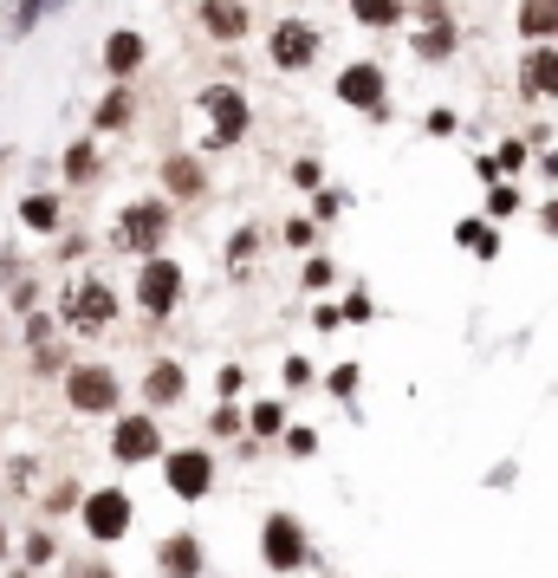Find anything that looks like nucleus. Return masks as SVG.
Listing matches in <instances>:
<instances>
[{
  "mask_svg": "<svg viewBox=\"0 0 558 578\" xmlns=\"http://www.w3.org/2000/svg\"><path fill=\"white\" fill-rule=\"evenodd\" d=\"M169 227H176V202H169V196H137V202H124L118 221H111V247L131 254V260H149V254L169 247Z\"/></svg>",
  "mask_w": 558,
  "mask_h": 578,
  "instance_id": "1",
  "label": "nucleus"
},
{
  "mask_svg": "<svg viewBox=\"0 0 558 578\" xmlns=\"http://www.w3.org/2000/svg\"><path fill=\"white\" fill-rule=\"evenodd\" d=\"M196 111L209 118V144L202 149H234L247 131H254V98L234 85V78H214L196 91Z\"/></svg>",
  "mask_w": 558,
  "mask_h": 578,
  "instance_id": "2",
  "label": "nucleus"
},
{
  "mask_svg": "<svg viewBox=\"0 0 558 578\" xmlns=\"http://www.w3.org/2000/svg\"><path fill=\"white\" fill-rule=\"evenodd\" d=\"M332 98H338L345 111H364L370 124H390V118H397V104H390V73H383L377 59H350L345 73L332 78Z\"/></svg>",
  "mask_w": 558,
  "mask_h": 578,
  "instance_id": "3",
  "label": "nucleus"
},
{
  "mask_svg": "<svg viewBox=\"0 0 558 578\" xmlns=\"http://www.w3.org/2000/svg\"><path fill=\"white\" fill-rule=\"evenodd\" d=\"M260 566H274L279 578H299L312 566V540H305V520H299V513L274 507V513L260 520Z\"/></svg>",
  "mask_w": 558,
  "mask_h": 578,
  "instance_id": "4",
  "label": "nucleus"
},
{
  "mask_svg": "<svg viewBox=\"0 0 558 578\" xmlns=\"http://www.w3.org/2000/svg\"><path fill=\"white\" fill-rule=\"evenodd\" d=\"M319 53H325V26H312V20H299V13L274 20V33H267V66H274V73H286V78L312 73Z\"/></svg>",
  "mask_w": 558,
  "mask_h": 578,
  "instance_id": "5",
  "label": "nucleus"
},
{
  "mask_svg": "<svg viewBox=\"0 0 558 578\" xmlns=\"http://www.w3.org/2000/svg\"><path fill=\"white\" fill-rule=\"evenodd\" d=\"M182 292H189V274H182L169 254H149V260H137V287H131V299H137L143 319H169V312L182 305Z\"/></svg>",
  "mask_w": 558,
  "mask_h": 578,
  "instance_id": "6",
  "label": "nucleus"
},
{
  "mask_svg": "<svg viewBox=\"0 0 558 578\" xmlns=\"http://www.w3.org/2000/svg\"><path fill=\"white\" fill-rule=\"evenodd\" d=\"M66 403L78 416H118V410H124V377H118L111 364H71Z\"/></svg>",
  "mask_w": 558,
  "mask_h": 578,
  "instance_id": "7",
  "label": "nucleus"
},
{
  "mask_svg": "<svg viewBox=\"0 0 558 578\" xmlns=\"http://www.w3.org/2000/svg\"><path fill=\"white\" fill-rule=\"evenodd\" d=\"M163 423H156V410H118V423H111V462H124V468H143V462H163Z\"/></svg>",
  "mask_w": 558,
  "mask_h": 578,
  "instance_id": "8",
  "label": "nucleus"
},
{
  "mask_svg": "<svg viewBox=\"0 0 558 578\" xmlns=\"http://www.w3.org/2000/svg\"><path fill=\"white\" fill-rule=\"evenodd\" d=\"M163 481L176 501H209L214 494V448L189 442V448H163Z\"/></svg>",
  "mask_w": 558,
  "mask_h": 578,
  "instance_id": "9",
  "label": "nucleus"
},
{
  "mask_svg": "<svg viewBox=\"0 0 558 578\" xmlns=\"http://www.w3.org/2000/svg\"><path fill=\"white\" fill-rule=\"evenodd\" d=\"M78 520H85V533H91L98 546H118V540L131 533V520H137V501H131L124 488H98V494L78 501Z\"/></svg>",
  "mask_w": 558,
  "mask_h": 578,
  "instance_id": "10",
  "label": "nucleus"
},
{
  "mask_svg": "<svg viewBox=\"0 0 558 578\" xmlns=\"http://www.w3.org/2000/svg\"><path fill=\"white\" fill-rule=\"evenodd\" d=\"M513 85L526 104H558V40H533L513 66Z\"/></svg>",
  "mask_w": 558,
  "mask_h": 578,
  "instance_id": "11",
  "label": "nucleus"
},
{
  "mask_svg": "<svg viewBox=\"0 0 558 578\" xmlns=\"http://www.w3.org/2000/svg\"><path fill=\"white\" fill-rule=\"evenodd\" d=\"M59 319H66L71 332H85V338H91V332H104V325L118 319V292L104 287V280H78V287L59 299Z\"/></svg>",
  "mask_w": 558,
  "mask_h": 578,
  "instance_id": "12",
  "label": "nucleus"
},
{
  "mask_svg": "<svg viewBox=\"0 0 558 578\" xmlns=\"http://www.w3.org/2000/svg\"><path fill=\"white\" fill-rule=\"evenodd\" d=\"M156 182H163V196L169 202H209V163L196 156V149H169L163 156V169H156Z\"/></svg>",
  "mask_w": 558,
  "mask_h": 578,
  "instance_id": "13",
  "label": "nucleus"
},
{
  "mask_svg": "<svg viewBox=\"0 0 558 578\" xmlns=\"http://www.w3.org/2000/svg\"><path fill=\"white\" fill-rule=\"evenodd\" d=\"M196 26L214 46H241L254 33V7L247 0H196Z\"/></svg>",
  "mask_w": 558,
  "mask_h": 578,
  "instance_id": "14",
  "label": "nucleus"
},
{
  "mask_svg": "<svg viewBox=\"0 0 558 578\" xmlns=\"http://www.w3.org/2000/svg\"><path fill=\"white\" fill-rule=\"evenodd\" d=\"M209 573V546H202V533H169L163 546H156V578H202Z\"/></svg>",
  "mask_w": 558,
  "mask_h": 578,
  "instance_id": "15",
  "label": "nucleus"
},
{
  "mask_svg": "<svg viewBox=\"0 0 558 578\" xmlns=\"http://www.w3.org/2000/svg\"><path fill=\"white\" fill-rule=\"evenodd\" d=\"M98 66L104 78H137L149 66V40H143L137 26H118V33H104V46H98Z\"/></svg>",
  "mask_w": 558,
  "mask_h": 578,
  "instance_id": "16",
  "label": "nucleus"
},
{
  "mask_svg": "<svg viewBox=\"0 0 558 578\" xmlns=\"http://www.w3.org/2000/svg\"><path fill=\"white\" fill-rule=\"evenodd\" d=\"M131 124H137V85H131V78H111V91L91 104V137L131 131Z\"/></svg>",
  "mask_w": 558,
  "mask_h": 578,
  "instance_id": "17",
  "label": "nucleus"
},
{
  "mask_svg": "<svg viewBox=\"0 0 558 578\" xmlns=\"http://www.w3.org/2000/svg\"><path fill=\"white\" fill-rule=\"evenodd\" d=\"M410 59H422V66H448V59H461V20L410 26Z\"/></svg>",
  "mask_w": 558,
  "mask_h": 578,
  "instance_id": "18",
  "label": "nucleus"
},
{
  "mask_svg": "<svg viewBox=\"0 0 558 578\" xmlns=\"http://www.w3.org/2000/svg\"><path fill=\"white\" fill-rule=\"evenodd\" d=\"M143 403L149 410H176V403H189V370L176 358H156L143 370Z\"/></svg>",
  "mask_w": 558,
  "mask_h": 578,
  "instance_id": "19",
  "label": "nucleus"
},
{
  "mask_svg": "<svg viewBox=\"0 0 558 578\" xmlns=\"http://www.w3.org/2000/svg\"><path fill=\"white\" fill-rule=\"evenodd\" d=\"M345 13L357 26H370V33H397V26H410V0H345Z\"/></svg>",
  "mask_w": 558,
  "mask_h": 578,
  "instance_id": "20",
  "label": "nucleus"
},
{
  "mask_svg": "<svg viewBox=\"0 0 558 578\" xmlns=\"http://www.w3.org/2000/svg\"><path fill=\"white\" fill-rule=\"evenodd\" d=\"M513 33L533 46V40H558V0H520L513 7Z\"/></svg>",
  "mask_w": 558,
  "mask_h": 578,
  "instance_id": "21",
  "label": "nucleus"
},
{
  "mask_svg": "<svg viewBox=\"0 0 558 578\" xmlns=\"http://www.w3.org/2000/svg\"><path fill=\"white\" fill-rule=\"evenodd\" d=\"M455 247H468L475 260H500V221L461 215V221H455Z\"/></svg>",
  "mask_w": 558,
  "mask_h": 578,
  "instance_id": "22",
  "label": "nucleus"
},
{
  "mask_svg": "<svg viewBox=\"0 0 558 578\" xmlns=\"http://www.w3.org/2000/svg\"><path fill=\"white\" fill-rule=\"evenodd\" d=\"M59 169H66V182H71V189L98 182V169H104V156H98V137H78V144H66V156H59Z\"/></svg>",
  "mask_w": 558,
  "mask_h": 578,
  "instance_id": "23",
  "label": "nucleus"
},
{
  "mask_svg": "<svg viewBox=\"0 0 558 578\" xmlns=\"http://www.w3.org/2000/svg\"><path fill=\"white\" fill-rule=\"evenodd\" d=\"M260 247H267V241H260V227H254V221H241V227L227 234V274H234V280H247V267L260 260Z\"/></svg>",
  "mask_w": 558,
  "mask_h": 578,
  "instance_id": "24",
  "label": "nucleus"
},
{
  "mask_svg": "<svg viewBox=\"0 0 558 578\" xmlns=\"http://www.w3.org/2000/svg\"><path fill=\"white\" fill-rule=\"evenodd\" d=\"M59 221H66V209H59V196H20V227H33V234H59Z\"/></svg>",
  "mask_w": 558,
  "mask_h": 578,
  "instance_id": "25",
  "label": "nucleus"
},
{
  "mask_svg": "<svg viewBox=\"0 0 558 578\" xmlns=\"http://www.w3.org/2000/svg\"><path fill=\"white\" fill-rule=\"evenodd\" d=\"M292 416H286V403L279 397H267V403H247V435L254 442H279V430H286Z\"/></svg>",
  "mask_w": 558,
  "mask_h": 578,
  "instance_id": "26",
  "label": "nucleus"
},
{
  "mask_svg": "<svg viewBox=\"0 0 558 578\" xmlns=\"http://www.w3.org/2000/svg\"><path fill=\"white\" fill-rule=\"evenodd\" d=\"M520 209H526V196H520V182H513V176L488 182V202H481V215H488V221H513Z\"/></svg>",
  "mask_w": 558,
  "mask_h": 578,
  "instance_id": "27",
  "label": "nucleus"
},
{
  "mask_svg": "<svg viewBox=\"0 0 558 578\" xmlns=\"http://www.w3.org/2000/svg\"><path fill=\"white\" fill-rule=\"evenodd\" d=\"M46 13H53V0H13V7H7V20H0V33H7V40H26Z\"/></svg>",
  "mask_w": 558,
  "mask_h": 578,
  "instance_id": "28",
  "label": "nucleus"
},
{
  "mask_svg": "<svg viewBox=\"0 0 558 578\" xmlns=\"http://www.w3.org/2000/svg\"><path fill=\"white\" fill-rule=\"evenodd\" d=\"M279 384H286V397H299V390H312V384H319V370H312L305 352H286V358H279Z\"/></svg>",
  "mask_w": 558,
  "mask_h": 578,
  "instance_id": "29",
  "label": "nucleus"
},
{
  "mask_svg": "<svg viewBox=\"0 0 558 578\" xmlns=\"http://www.w3.org/2000/svg\"><path fill=\"white\" fill-rule=\"evenodd\" d=\"M345 209H350V189H338V182H319V189H312V221H319V227L338 221Z\"/></svg>",
  "mask_w": 558,
  "mask_h": 578,
  "instance_id": "30",
  "label": "nucleus"
},
{
  "mask_svg": "<svg viewBox=\"0 0 558 578\" xmlns=\"http://www.w3.org/2000/svg\"><path fill=\"white\" fill-rule=\"evenodd\" d=\"M325 390L338 397V403H350L357 390H364V364L357 358H345V364H332V377H325Z\"/></svg>",
  "mask_w": 558,
  "mask_h": 578,
  "instance_id": "31",
  "label": "nucleus"
},
{
  "mask_svg": "<svg viewBox=\"0 0 558 578\" xmlns=\"http://www.w3.org/2000/svg\"><path fill=\"white\" fill-rule=\"evenodd\" d=\"M279 241H286L292 254H312V247H319V221H312V215H286Z\"/></svg>",
  "mask_w": 558,
  "mask_h": 578,
  "instance_id": "32",
  "label": "nucleus"
},
{
  "mask_svg": "<svg viewBox=\"0 0 558 578\" xmlns=\"http://www.w3.org/2000/svg\"><path fill=\"white\" fill-rule=\"evenodd\" d=\"M493 163H500V176H513V182H520V169L533 163V144H526V137H500Z\"/></svg>",
  "mask_w": 558,
  "mask_h": 578,
  "instance_id": "33",
  "label": "nucleus"
},
{
  "mask_svg": "<svg viewBox=\"0 0 558 578\" xmlns=\"http://www.w3.org/2000/svg\"><path fill=\"white\" fill-rule=\"evenodd\" d=\"M279 448L299 455V462H312V455H319V430H312V423H286V430H279Z\"/></svg>",
  "mask_w": 558,
  "mask_h": 578,
  "instance_id": "34",
  "label": "nucleus"
},
{
  "mask_svg": "<svg viewBox=\"0 0 558 578\" xmlns=\"http://www.w3.org/2000/svg\"><path fill=\"white\" fill-rule=\"evenodd\" d=\"M53 559H59V540H53L46 526H33V533H26V566H33V573H46Z\"/></svg>",
  "mask_w": 558,
  "mask_h": 578,
  "instance_id": "35",
  "label": "nucleus"
},
{
  "mask_svg": "<svg viewBox=\"0 0 558 578\" xmlns=\"http://www.w3.org/2000/svg\"><path fill=\"white\" fill-rule=\"evenodd\" d=\"M286 176H292V189H305V196H312V189L325 182V163H319V156H292V169H286Z\"/></svg>",
  "mask_w": 558,
  "mask_h": 578,
  "instance_id": "36",
  "label": "nucleus"
},
{
  "mask_svg": "<svg viewBox=\"0 0 558 578\" xmlns=\"http://www.w3.org/2000/svg\"><path fill=\"white\" fill-rule=\"evenodd\" d=\"M435 20H455V0H410V26H435Z\"/></svg>",
  "mask_w": 558,
  "mask_h": 578,
  "instance_id": "37",
  "label": "nucleus"
},
{
  "mask_svg": "<svg viewBox=\"0 0 558 578\" xmlns=\"http://www.w3.org/2000/svg\"><path fill=\"white\" fill-rule=\"evenodd\" d=\"M338 319H345V325H370V319H377V299L357 287V292L345 299V305H338Z\"/></svg>",
  "mask_w": 558,
  "mask_h": 578,
  "instance_id": "38",
  "label": "nucleus"
},
{
  "mask_svg": "<svg viewBox=\"0 0 558 578\" xmlns=\"http://www.w3.org/2000/svg\"><path fill=\"white\" fill-rule=\"evenodd\" d=\"M299 280H305V287H312V292H325V287H332V280H338V267H332L325 254H305V274H299Z\"/></svg>",
  "mask_w": 558,
  "mask_h": 578,
  "instance_id": "39",
  "label": "nucleus"
},
{
  "mask_svg": "<svg viewBox=\"0 0 558 578\" xmlns=\"http://www.w3.org/2000/svg\"><path fill=\"white\" fill-rule=\"evenodd\" d=\"M209 430L214 435H241V430H247V410H241V403H221V410L209 416Z\"/></svg>",
  "mask_w": 558,
  "mask_h": 578,
  "instance_id": "40",
  "label": "nucleus"
},
{
  "mask_svg": "<svg viewBox=\"0 0 558 578\" xmlns=\"http://www.w3.org/2000/svg\"><path fill=\"white\" fill-rule=\"evenodd\" d=\"M422 131H428V137H455V131H461V118H455L448 104H435V111L422 118Z\"/></svg>",
  "mask_w": 558,
  "mask_h": 578,
  "instance_id": "41",
  "label": "nucleus"
},
{
  "mask_svg": "<svg viewBox=\"0 0 558 578\" xmlns=\"http://www.w3.org/2000/svg\"><path fill=\"white\" fill-rule=\"evenodd\" d=\"M241 384H247V370H241V364H221V370H214V390H221V403H234V397H241Z\"/></svg>",
  "mask_w": 558,
  "mask_h": 578,
  "instance_id": "42",
  "label": "nucleus"
},
{
  "mask_svg": "<svg viewBox=\"0 0 558 578\" xmlns=\"http://www.w3.org/2000/svg\"><path fill=\"white\" fill-rule=\"evenodd\" d=\"M78 501H85V488H78V481H59V488L46 494V513H71Z\"/></svg>",
  "mask_w": 558,
  "mask_h": 578,
  "instance_id": "43",
  "label": "nucleus"
},
{
  "mask_svg": "<svg viewBox=\"0 0 558 578\" xmlns=\"http://www.w3.org/2000/svg\"><path fill=\"white\" fill-rule=\"evenodd\" d=\"M26 345H33V352H40V345H53V319H46V312H33V319H26Z\"/></svg>",
  "mask_w": 558,
  "mask_h": 578,
  "instance_id": "44",
  "label": "nucleus"
},
{
  "mask_svg": "<svg viewBox=\"0 0 558 578\" xmlns=\"http://www.w3.org/2000/svg\"><path fill=\"white\" fill-rule=\"evenodd\" d=\"M66 578H118V573H111V566H104V559H78V566H71Z\"/></svg>",
  "mask_w": 558,
  "mask_h": 578,
  "instance_id": "45",
  "label": "nucleus"
},
{
  "mask_svg": "<svg viewBox=\"0 0 558 578\" xmlns=\"http://www.w3.org/2000/svg\"><path fill=\"white\" fill-rule=\"evenodd\" d=\"M312 325H319V332H338L345 319H338V305H312Z\"/></svg>",
  "mask_w": 558,
  "mask_h": 578,
  "instance_id": "46",
  "label": "nucleus"
},
{
  "mask_svg": "<svg viewBox=\"0 0 558 578\" xmlns=\"http://www.w3.org/2000/svg\"><path fill=\"white\" fill-rule=\"evenodd\" d=\"M13 305H20V312H33V305H40V287H33V280H20V287H13Z\"/></svg>",
  "mask_w": 558,
  "mask_h": 578,
  "instance_id": "47",
  "label": "nucleus"
},
{
  "mask_svg": "<svg viewBox=\"0 0 558 578\" xmlns=\"http://www.w3.org/2000/svg\"><path fill=\"white\" fill-rule=\"evenodd\" d=\"M539 176H546V182H558V144L539 149Z\"/></svg>",
  "mask_w": 558,
  "mask_h": 578,
  "instance_id": "48",
  "label": "nucleus"
},
{
  "mask_svg": "<svg viewBox=\"0 0 558 578\" xmlns=\"http://www.w3.org/2000/svg\"><path fill=\"white\" fill-rule=\"evenodd\" d=\"M539 227H546V234H558V196H553V202H539Z\"/></svg>",
  "mask_w": 558,
  "mask_h": 578,
  "instance_id": "49",
  "label": "nucleus"
},
{
  "mask_svg": "<svg viewBox=\"0 0 558 578\" xmlns=\"http://www.w3.org/2000/svg\"><path fill=\"white\" fill-rule=\"evenodd\" d=\"M0 559H7V520H0Z\"/></svg>",
  "mask_w": 558,
  "mask_h": 578,
  "instance_id": "50",
  "label": "nucleus"
},
{
  "mask_svg": "<svg viewBox=\"0 0 558 578\" xmlns=\"http://www.w3.org/2000/svg\"><path fill=\"white\" fill-rule=\"evenodd\" d=\"M59 7H71V0H53V13H59Z\"/></svg>",
  "mask_w": 558,
  "mask_h": 578,
  "instance_id": "51",
  "label": "nucleus"
}]
</instances>
